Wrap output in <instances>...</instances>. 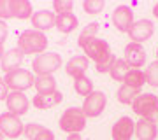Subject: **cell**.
Returning <instances> with one entry per match:
<instances>
[{
  "instance_id": "obj_10",
  "label": "cell",
  "mask_w": 158,
  "mask_h": 140,
  "mask_svg": "<svg viewBox=\"0 0 158 140\" xmlns=\"http://www.w3.org/2000/svg\"><path fill=\"white\" fill-rule=\"evenodd\" d=\"M113 140H130L135 135V123L134 119H130L128 116H121V118L113 124Z\"/></svg>"
},
{
  "instance_id": "obj_12",
  "label": "cell",
  "mask_w": 158,
  "mask_h": 140,
  "mask_svg": "<svg viewBox=\"0 0 158 140\" xmlns=\"http://www.w3.org/2000/svg\"><path fill=\"white\" fill-rule=\"evenodd\" d=\"M153 32H155V25H153V21H149V19H139V21L134 23V26L130 28V39H132V42H135V44H141V42H144V40L151 39Z\"/></svg>"
},
{
  "instance_id": "obj_3",
  "label": "cell",
  "mask_w": 158,
  "mask_h": 140,
  "mask_svg": "<svg viewBox=\"0 0 158 140\" xmlns=\"http://www.w3.org/2000/svg\"><path fill=\"white\" fill-rule=\"evenodd\" d=\"M60 130L65 133H81L86 128V116L81 107H70L62 114L60 123H58Z\"/></svg>"
},
{
  "instance_id": "obj_33",
  "label": "cell",
  "mask_w": 158,
  "mask_h": 140,
  "mask_svg": "<svg viewBox=\"0 0 158 140\" xmlns=\"http://www.w3.org/2000/svg\"><path fill=\"white\" fill-rule=\"evenodd\" d=\"M67 140H83V137H81V133H70Z\"/></svg>"
},
{
  "instance_id": "obj_4",
  "label": "cell",
  "mask_w": 158,
  "mask_h": 140,
  "mask_svg": "<svg viewBox=\"0 0 158 140\" xmlns=\"http://www.w3.org/2000/svg\"><path fill=\"white\" fill-rule=\"evenodd\" d=\"M62 67V56L58 53H42L37 54L32 62V70L37 75H53V72H56Z\"/></svg>"
},
{
  "instance_id": "obj_22",
  "label": "cell",
  "mask_w": 158,
  "mask_h": 140,
  "mask_svg": "<svg viewBox=\"0 0 158 140\" xmlns=\"http://www.w3.org/2000/svg\"><path fill=\"white\" fill-rule=\"evenodd\" d=\"M79 25L77 18L74 16L72 12L69 14H56V21H55V26L62 32V34H70L72 30H76Z\"/></svg>"
},
{
  "instance_id": "obj_30",
  "label": "cell",
  "mask_w": 158,
  "mask_h": 140,
  "mask_svg": "<svg viewBox=\"0 0 158 140\" xmlns=\"http://www.w3.org/2000/svg\"><path fill=\"white\" fill-rule=\"evenodd\" d=\"M98 30H100V25L98 23H90V25L85 26V30L81 32V35H85V37H97Z\"/></svg>"
},
{
  "instance_id": "obj_25",
  "label": "cell",
  "mask_w": 158,
  "mask_h": 140,
  "mask_svg": "<svg viewBox=\"0 0 158 140\" xmlns=\"http://www.w3.org/2000/svg\"><path fill=\"white\" fill-rule=\"evenodd\" d=\"M144 82H146V72H142V70H130L123 81V84H127L130 88H135V90H141Z\"/></svg>"
},
{
  "instance_id": "obj_31",
  "label": "cell",
  "mask_w": 158,
  "mask_h": 140,
  "mask_svg": "<svg viewBox=\"0 0 158 140\" xmlns=\"http://www.w3.org/2000/svg\"><path fill=\"white\" fill-rule=\"evenodd\" d=\"M7 34H9V26L6 25V21H4V19H0V44H2V46L6 44Z\"/></svg>"
},
{
  "instance_id": "obj_11",
  "label": "cell",
  "mask_w": 158,
  "mask_h": 140,
  "mask_svg": "<svg viewBox=\"0 0 158 140\" xmlns=\"http://www.w3.org/2000/svg\"><path fill=\"white\" fill-rule=\"evenodd\" d=\"M7 109L11 114L14 116H23V114H27L28 112V107H30V102H28V96L21 93V91H11L9 95H7Z\"/></svg>"
},
{
  "instance_id": "obj_19",
  "label": "cell",
  "mask_w": 158,
  "mask_h": 140,
  "mask_svg": "<svg viewBox=\"0 0 158 140\" xmlns=\"http://www.w3.org/2000/svg\"><path fill=\"white\" fill-rule=\"evenodd\" d=\"M65 70H67V75L74 79L83 77L85 72L88 70V58L86 56H72L65 65Z\"/></svg>"
},
{
  "instance_id": "obj_27",
  "label": "cell",
  "mask_w": 158,
  "mask_h": 140,
  "mask_svg": "<svg viewBox=\"0 0 158 140\" xmlns=\"http://www.w3.org/2000/svg\"><path fill=\"white\" fill-rule=\"evenodd\" d=\"M106 7V2L104 0H85L83 2V9H85L88 14H100Z\"/></svg>"
},
{
  "instance_id": "obj_15",
  "label": "cell",
  "mask_w": 158,
  "mask_h": 140,
  "mask_svg": "<svg viewBox=\"0 0 158 140\" xmlns=\"http://www.w3.org/2000/svg\"><path fill=\"white\" fill-rule=\"evenodd\" d=\"M32 26L39 32H46L49 28L55 26V21H56V14L55 12L48 11V9H40V11L34 12L32 14Z\"/></svg>"
},
{
  "instance_id": "obj_1",
  "label": "cell",
  "mask_w": 158,
  "mask_h": 140,
  "mask_svg": "<svg viewBox=\"0 0 158 140\" xmlns=\"http://www.w3.org/2000/svg\"><path fill=\"white\" fill-rule=\"evenodd\" d=\"M79 47L85 51V54L88 60H93L97 65V72L98 74H106L111 70V65L114 63L113 53L109 47V42L98 37H85V35H79L77 39Z\"/></svg>"
},
{
  "instance_id": "obj_21",
  "label": "cell",
  "mask_w": 158,
  "mask_h": 140,
  "mask_svg": "<svg viewBox=\"0 0 158 140\" xmlns=\"http://www.w3.org/2000/svg\"><path fill=\"white\" fill-rule=\"evenodd\" d=\"M34 88L37 90V95H53L56 93V79L53 75H39Z\"/></svg>"
},
{
  "instance_id": "obj_36",
  "label": "cell",
  "mask_w": 158,
  "mask_h": 140,
  "mask_svg": "<svg viewBox=\"0 0 158 140\" xmlns=\"http://www.w3.org/2000/svg\"><path fill=\"white\" fill-rule=\"evenodd\" d=\"M156 60H158V49H156Z\"/></svg>"
},
{
  "instance_id": "obj_23",
  "label": "cell",
  "mask_w": 158,
  "mask_h": 140,
  "mask_svg": "<svg viewBox=\"0 0 158 140\" xmlns=\"http://www.w3.org/2000/svg\"><path fill=\"white\" fill-rule=\"evenodd\" d=\"M130 72V65L125 60H119V58H116L114 60V63L111 65V70H109V75L114 79V81H118V82H123L125 77L128 75Z\"/></svg>"
},
{
  "instance_id": "obj_16",
  "label": "cell",
  "mask_w": 158,
  "mask_h": 140,
  "mask_svg": "<svg viewBox=\"0 0 158 140\" xmlns=\"http://www.w3.org/2000/svg\"><path fill=\"white\" fill-rule=\"evenodd\" d=\"M135 137L139 140H156L158 126L153 119H139L135 123Z\"/></svg>"
},
{
  "instance_id": "obj_29",
  "label": "cell",
  "mask_w": 158,
  "mask_h": 140,
  "mask_svg": "<svg viewBox=\"0 0 158 140\" xmlns=\"http://www.w3.org/2000/svg\"><path fill=\"white\" fill-rule=\"evenodd\" d=\"M53 9L58 14H69L74 9V2H70V0H55L53 2Z\"/></svg>"
},
{
  "instance_id": "obj_28",
  "label": "cell",
  "mask_w": 158,
  "mask_h": 140,
  "mask_svg": "<svg viewBox=\"0 0 158 140\" xmlns=\"http://www.w3.org/2000/svg\"><path fill=\"white\" fill-rule=\"evenodd\" d=\"M146 82L153 88H158V60L149 63V67L146 70Z\"/></svg>"
},
{
  "instance_id": "obj_34",
  "label": "cell",
  "mask_w": 158,
  "mask_h": 140,
  "mask_svg": "<svg viewBox=\"0 0 158 140\" xmlns=\"http://www.w3.org/2000/svg\"><path fill=\"white\" fill-rule=\"evenodd\" d=\"M153 16H155V18H158V2L155 4V7H153Z\"/></svg>"
},
{
  "instance_id": "obj_18",
  "label": "cell",
  "mask_w": 158,
  "mask_h": 140,
  "mask_svg": "<svg viewBox=\"0 0 158 140\" xmlns=\"http://www.w3.org/2000/svg\"><path fill=\"white\" fill-rule=\"evenodd\" d=\"M25 135L28 140H55V133L39 123L25 124Z\"/></svg>"
},
{
  "instance_id": "obj_24",
  "label": "cell",
  "mask_w": 158,
  "mask_h": 140,
  "mask_svg": "<svg viewBox=\"0 0 158 140\" xmlns=\"http://www.w3.org/2000/svg\"><path fill=\"white\" fill-rule=\"evenodd\" d=\"M139 91H141V90H135V88H130V86H127V84H121V86L118 88V91H116V98H118L119 103H123V105H130L137 96L141 95Z\"/></svg>"
},
{
  "instance_id": "obj_13",
  "label": "cell",
  "mask_w": 158,
  "mask_h": 140,
  "mask_svg": "<svg viewBox=\"0 0 158 140\" xmlns=\"http://www.w3.org/2000/svg\"><path fill=\"white\" fill-rule=\"evenodd\" d=\"M146 49L142 47L141 44H135V42H130V44L125 46V62L128 63L130 67L134 68H141L144 63H146Z\"/></svg>"
},
{
  "instance_id": "obj_17",
  "label": "cell",
  "mask_w": 158,
  "mask_h": 140,
  "mask_svg": "<svg viewBox=\"0 0 158 140\" xmlns=\"http://www.w3.org/2000/svg\"><path fill=\"white\" fill-rule=\"evenodd\" d=\"M9 14L16 19H30L32 18V4L28 0H9Z\"/></svg>"
},
{
  "instance_id": "obj_2",
  "label": "cell",
  "mask_w": 158,
  "mask_h": 140,
  "mask_svg": "<svg viewBox=\"0 0 158 140\" xmlns=\"http://www.w3.org/2000/svg\"><path fill=\"white\" fill-rule=\"evenodd\" d=\"M48 47V37L39 30H25L18 37V49L23 54H42Z\"/></svg>"
},
{
  "instance_id": "obj_14",
  "label": "cell",
  "mask_w": 158,
  "mask_h": 140,
  "mask_svg": "<svg viewBox=\"0 0 158 140\" xmlns=\"http://www.w3.org/2000/svg\"><path fill=\"white\" fill-rule=\"evenodd\" d=\"M23 60H25V54H23L18 47L9 49V51H6V53H4L2 60H0V68H2L6 74H9V72H12V70L21 68Z\"/></svg>"
},
{
  "instance_id": "obj_6",
  "label": "cell",
  "mask_w": 158,
  "mask_h": 140,
  "mask_svg": "<svg viewBox=\"0 0 158 140\" xmlns=\"http://www.w3.org/2000/svg\"><path fill=\"white\" fill-rule=\"evenodd\" d=\"M6 82L11 91H21L23 93L25 90H28V88H32L35 84V77L28 70L18 68V70H12V72L6 74Z\"/></svg>"
},
{
  "instance_id": "obj_20",
  "label": "cell",
  "mask_w": 158,
  "mask_h": 140,
  "mask_svg": "<svg viewBox=\"0 0 158 140\" xmlns=\"http://www.w3.org/2000/svg\"><path fill=\"white\" fill-rule=\"evenodd\" d=\"M62 100H63V95L60 91H56L53 95H35L32 98V103H34V107H37L40 110H46V109H51V107L58 105Z\"/></svg>"
},
{
  "instance_id": "obj_26",
  "label": "cell",
  "mask_w": 158,
  "mask_h": 140,
  "mask_svg": "<svg viewBox=\"0 0 158 140\" xmlns=\"http://www.w3.org/2000/svg\"><path fill=\"white\" fill-rule=\"evenodd\" d=\"M74 91L81 96L91 95L93 93V81L90 77H86V75H83L79 79H74Z\"/></svg>"
},
{
  "instance_id": "obj_9",
  "label": "cell",
  "mask_w": 158,
  "mask_h": 140,
  "mask_svg": "<svg viewBox=\"0 0 158 140\" xmlns=\"http://www.w3.org/2000/svg\"><path fill=\"white\" fill-rule=\"evenodd\" d=\"M111 21L119 32H127L128 34L130 28L134 26V11L128 6H118L111 14Z\"/></svg>"
},
{
  "instance_id": "obj_32",
  "label": "cell",
  "mask_w": 158,
  "mask_h": 140,
  "mask_svg": "<svg viewBox=\"0 0 158 140\" xmlns=\"http://www.w3.org/2000/svg\"><path fill=\"white\" fill-rule=\"evenodd\" d=\"M9 86H7L6 82V79H2L0 77V102L2 100H7V95H9Z\"/></svg>"
},
{
  "instance_id": "obj_7",
  "label": "cell",
  "mask_w": 158,
  "mask_h": 140,
  "mask_svg": "<svg viewBox=\"0 0 158 140\" xmlns=\"http://www.w3.org/2000/svg\"><path fill=\"white\" fill-rule=\"evenodd\" d=\"M0 131L9 138H18L21 133H25V124L18 116L11 112H2L0 114Z\"/></svg>"
},
{
  "instance_id": "obj_5",
  "label": "cell",
  "mask_w": 158,
  "mask_h": 140,
  "mask_svg": "<svg viewBox=\"0 0 158 140\" xmlns=\"http://www.w3.org/2000/svg\"><path fill=\"white\" fill-rule=\"evenodd\" d=\"M132 110L141 119H151L158 114V96L153 93H141L132 102Z\"/></svg>"
},
{
  "instance_id": "obj_35",
  "label": "cell",
  "mask_w": 158,
  "mask_h": 140,
  "mask_svg": "<svg viewBox=\"0 0 158 140\" xmlns=\"http://www.w3.org/2000/svg\"><path fill=\"white\" fill-rule=\"evenodd\" d=\"M0 140H4V133L2 131H0Z\"/></svg>"
},
{
  "instance_id": "obj_8",
  "label": "cell",
  "mask_w": 158,
  "mask_h": 140,
  "mask_svg": "<svg viewBox=\"0 0 158 140\" xmlns=\"http://www.w3.org/2000/svg\"><path fill=\"white\" fill-rule=\"evenodd\" d=\"M106 103H107V96L102 91H93L91 95H88L83 102V112H85L86 118H97L100 116L102 110L106 109Z\"/></svg>"
}]
</instances>
